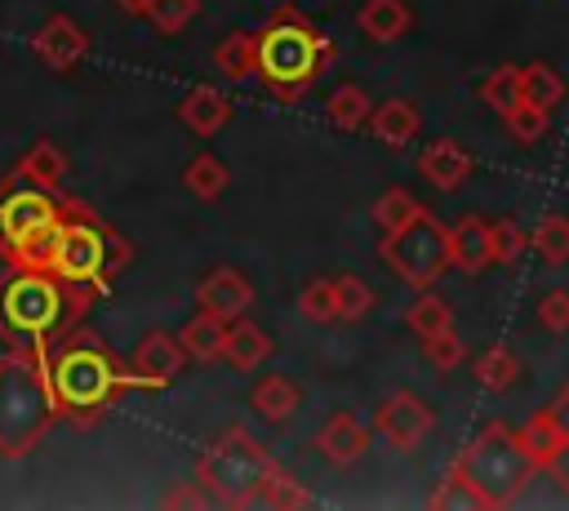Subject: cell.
I'll return each mask as SVG.
<instances>
[{
	"label": "cell",
	"instance_id": "6da1fadb",
	"mask_svg": "<svg viewBox=\"0 0 569 511\" xmlns=\"http://www.w3.org/2000/svg\"><path fill=\"white\" fill-rule=\"evenodd\" d=\"M44 369H49L58 418H67L76 427L98 422L124 391H164L156 378L124 364L93 329H84V320L62 329L44 347Z\"/></svg>",
	"mask_w": 569,
	"mask_h": 511
},
{
	"label": "cell",
	"instance_id": "7a4b0ae2",
	"mask_svg": "<svg viewBox=\"0 0 569 511\" xmlns=\"http://www.w3.org/2000/svg\"><path fill=\"white\" fill-rule=\"evenodd\" d=\"M102 298L89 284H67L40 267H9L0 275V333L18 347H49L62 329L80 324Z\"/></svg>",
	"mask_w": 569,
	"mask_h": 511
},
{
	"label": "cell",
	"instance_id": "3957f363",
	"mask_svg": "<svg viewBox=\"0 0 569 511\" xmlns=\"http://www.w3.org/2000/svg\"><path fill=\"white\" fill-rule=\"evenodd\" d=\"M329 67H333V40L293 4L276 9L267 27L253 31V71L284 102L302 98L307 84H316L320 71Z\"/></svg>",
	"mask_w": 569,
	"mask_h": 511
},
{
	"label": "cell",
	"instance_id": "277c9868",
	"mask_svg": "<svg viewBox=\"0 0 569 511\" xmlns=\"http://www.w3.org/2000/svg\"><path fill=\"white\" fill-rule=\"evenodd\" d=\"M58 422L44 347L18 342L0 355V458H27Z\"/></svg>",
	"mask_w": 569,
	"mask_h": 511
},
{
	"label": "cell",
	"instance_id": "5b68a950",
	"mask_svg": "<svg viewBox=\"0 0 569 511\" xmlns=\"http://www.w3.org/2000/svg\"><path fill=\"white\" fill-rule=\"evenodd\" d=\"M107 231L111 222H102L89 204L62 196V213L58 227L49 231L44 249H40V271L67 280V284H89L98 293H111V271H107Z\"/></svg>",
	"mask_w": 569,
	"mask_h": 511
},
{
	"label": "cell",
	"instance_id": "8992f818",
	"mask_svg": "<svg viewBox=\"0 0 569 511\" xmlns=\"http://www.w3.org/2000/svg\"><path fill=\"white\" fill-rule=\"evenodd\" d=\"M458 475L476 489L480 507H511L516 493L529 484V475L538 471L533 458L525 453L520 435L507 422H489L458 458H453Z\"/></svg>",
	"mask_w": 569,
	"mask_h": 511
},
{
	"label": "cell",
	"instance_id": "52a82bcc",
	"mask_svg": "<svg viewBox=\"0 0 569 511\" xmlns=\"http://www.w3.org/2000/svg\"><path fill=\"white\" fill-rule=\"evenodd\" d=\"M276 458L262 440H253L244 427H227L200 458H196V484L218 507H249L258 502V489Z\"/></svg>",
	"mask_w": 569,
	"mask_h": 511
},
{
	"label": "cell",
	"instance_id": "ba28073f",
	"mask_svg": "<svg viewBox=\"0 0 569 511\" xmlns=\"http://www.w3.org/2000/svg\"><path fill=\"white\" fill-rule=\"evenodd\" d=\"M62 196L40 187H0V258L9 267H36L49 231L58 227Z\"/></svg>",
	"mask_w": 569,
	"mask_h": 511
},
{
	"label": "cell",
	"instance_id": "9c48e42d",
	"mask_svg": "<svg viewBox=\"0 0 569 511\" xmlns=\"http://www.w3.org/2000/svg\"><path fill=\"white\" fill-rule=\"evenodd\" d=\"M378 258L413 289H431L449 271V227L436 213H418L400 231H382Z\"/></svg>",
	"mask_w": 569,
	"mask_h": 511
},
{
	"label": "cell",
	"instance_id": "30bf717a",
	"mask_svg": "<svg viewBox=\"0 0 569 511\" xmlns=\"http://www.w3.org/2000/svg\"><path fill=\"white\" fill-rule=\"evenodd\" d=\"M373 427H378V435H382L391 449H413V444L436 427V413H431V404H422L418 395L396 391V395H387V400L373 409Z\"/></svg>",
	"mask_w": 569,
	"mask_h": 511
},
{
	"label": "cell",
	"instance_id": "8fae6325",
	"mask_svg": "<svg viewBox=\"0 0 569 511\" xmlns=\"http://www.w3.org/2000/svg\"><path fill=\"white\" fill-rule=\"evenodd\" d=\"M196 307L200 311H213L218 320H240L253 307V284L236 267H213L196 284Z\"/></svg>",
	"mask_w": 569,
	"mask_h": 511
},
{
	"label": "cell",
	"instance_id": "7c38bea8",
	"mask_svg": "<svg viewBox=\"0 0 569 511\" xmlns=\"http://www.w3.org/2000/svg\"><path fill=\"white\" fill-rule=\"evenodd\" d=\"M31 49H36L53 71H71V67L89 53V36H84V27H76L67 13H49L44 27L36 31Z\"/></svg>",
	"mask_w": 569,
	"mask_h": 511
},
{
	"label": "cell",
	"instance_id": "4fadbf2b",
	"mask_svg": "<svg viewBox=\"0 0 569 511\" xmlns=\"http://www.w3.org/2000/svg\"><path fill=\"white\" fill-rule=\"evenodd\" d=\"M62 182H67V156H62V147L58 142H49V138H40L9 173H4V191L9 187H40V191H62Z\"/></svg>",
	"mask_w": 569,
	"mask_h": 511
},
{
	"label": "cell",
	"instance_id": "5bb4252c",
	"mask_svg": "<svg viewBox=\"0 0 569 511\" xmlns=\"http://www.w3.org/2000/svg\"><path fill=\"white\" fill-rule=\"evenodd\" d=\"M449 267L480 275L485 267H493V240H489V218L480 213H462L449 227Z\"/></svg>",
	"mask_w": 569,
	"mask_h": 511
},
{
	"label": "cell",
	"instance_id": "9a60e30c",
	"mask_svg": "<svg viewBox=\"0 0 569 511\" xmlns=\"http://www.w3.org/2000/svg\"><path fill=\"white\" fill-rule=\"evenodd\" d=\"M418 173H422L431 187L453 191V187H462V182L471 178V151H467L462 142H453V138H436V142L422 147Z\"/></svg>",
	"mask_w": 569,
	"mask_h": 511
},
{
	"label": "cell",
	"instance_id": "2e32d148",
	"mask_svg": "<svg viewBox=\"0 0 569 511\" xmlns=\"http://www.w3.org/2000/svg\"><path fill=\"white\" fill-rule=\"evenodd\" d=\"M178 120L196 133V138H213L227 120H231V98L213 84H191L187 98L178 102Z\"/></svg>",
	"mask_w": 569,
	"mask_h": 511
},
{
	"label": "cell",
	"instance_id": "e0dca14e",
	"mask_svg": "<svg viewBox=\"0 0 569 511\" xmlns=\"http://www.w3.org/2000/svg\"><path fill=\"white\" fill-rule=\"evenodd\" d=\"M316 444H320V453L333 462V467H351L365 449H369V427L356 418V413H347V409H338L325 427H320V435H316Z\"/></svg>",
	"mask_w": 569,
	"mask_h": 511
},
{
	"label": "cell",
	"instance_id": "ac0fdd59",
	"mask_svg": "<svg viewBox=\"0 0 569 511\" xmlns=\"http://www.w3.org/2000/svg\"><path fill=\"white\" fill-rule=\"evenodd\" d=\"M182 360H187L182 342H178L173 333H164V329L142 333V342H138V351H133V369L147 373V378H156L160 387H169V382L182 373Z\"/></svg>",
	"mask_w": 569,
	"mask_h": 511
},
{
	"label": "cell",
	"instance_id": "d6986e66",
	"mask_svg": "<svg viewBox=\"0 0 569 511\" xmlns=\"http://www.w3.org/2000/svg\"><path fill=\"white\" fill-rule=\"evenodd\" d=\"M365 129H369L378 142H387V147H405V142L422 129V116H418V107H413L409 98H387V102H378V107L369 111Z\"/></svg>",
	"mask_w": 569,
	"mask_h": 511
},
{
	"label": "cell",
	"instance_id": "ffe728a7",
	"mask_svg": "<svg viewBox=\"0 0 569 511\" xmlns=\"http://www.w3.org/2000/svg\"><path fill=\"white\" fill-rule=\"evenodd\" d=\"M271 333L267 329H258L253 320H231L227 324V338H222V360L231 364V369H240V373H249V369H258L267 355H271Z\"/></svg>",
	"mask_w": 569,
	"mask_h": 511
},
{
	"label": "cell",
	"instance_id": "44dd1931",
	"mask_svg": "<svg viewBox=\"0 0 569 511\" xmlns=\"http://www.w3.org/2000/svg\"><path fill=\"white\" fill-rule=\"evenodd\" d=\"M409 27H413V13H409L405 0H365L360 4V31L369 40H378V44L400 40Z\"/></svg>",
	"mask_w": 569,
	"mask_h": 511
},
{
	"label": "cell",
	"instance_id": "7402d4cb",
	"mask_svg": "<svg viewBox=\"0 0 569 511\" xmlns=\"http://www.w3.org/2000/svg\"><path fill=\"white\" fill-rule=\"evenodd\" d=\"M249 404H253L258 418H267V422H284V418H293V409L302 404V391H298V382H289L284 373H267V378L253 387Z\"/></svg>",
	"mask_w": 569,
	"mask_h": 511
},
{
	"label": "cell",
	"instance_id": "603a6c76",
	"mask_svg": "<svg viewBox=\"0 0 569 511\" xmlns=\"http://www.w3.org/2000/svg\"><path fill=\"white\" fill-rule=\"evenodd\" d=\"M227 324H231V320H218L213 311H200V315H191V320L182 324L178 342H182V351H187V355H196V360H222Z\"/></svg>",
	"mask_w": 569,
	"mask_h": 511
},
{
	"label": "cell",
	"instance_id": "cb8c5ba5",
	"mask_svg": "<svg viewBox=\"0 0 569 511\" xmlns=\"http://www.w3.org/2000/svg\"><path fill=\"white\" fill-rule=\"evenodd\" d=\"M471 373H476V382H480L485 391H511L516 378H520V355H516L511 347L493 342V347H485V351L476 355Z\"/></svg>",
	"mask_w": 569,
	"mask_h": 511
},
{
	"label": "cell",
	"instance_id": "d4e9b609",
	"mask_svg": "<svg viewBox=\"0 0 569 511\" xmlns=\"http://www.w3.org/2000/svg\"><path fill=\"white\" fill-rule=\"evenodd\" d=\"M227 182H231V173H227V164H222L213 151L191 156V164L182 169V187H187L196 200H218V196L227 191Z\"/></svg>",
	"mask_w": 569,
	"mask_h": 511
},
{
	"label": "cell",
	"instance_id": "484cf974",
	"mask_svg": "<svg viewBox=\"0 0 569 511\" xmlns=\"http://www.w3.org/2000/svg\"><path fill=\"white\" fill-rule=\"evenodd\" d=\"M213 71L227 80H244L253 71V31H227L213 44Z\"/></svg>",
	"mask_w": 569,
	"mask_h": 511
},
{
	"label": "cell",
	"instance_id": "4316f807",
	"mask_svg": "<svg viewBox=\"0 0 569 511\" xmlns=\"http://www.w3.org/2000/svg\"><path fill=\"white\" fill-rule=\"evenodd\" d=\"M369 111H373V102H369V93L360 84H338L329 93V102H325V116H329L333 129H365Z\"/></svg>",
	"mask_w": 569,
	"mask_h": 511
},
{
	"label": "cell",
	"instance_id": "83f0119b",
	"mask_svg": "<svg viewBox=\"0 0 569 511\" xmlns=\"http://www.w3.org/2000/svg\"><path fill=\"white\" fill-rule=\"evenodd\" d=\"M480 98H485V107H493L498 116H502V111H511V107L525 98V80H520V67H516V62H502V67H493V71L480 80Z\"/></svg>",
	"mask_w": 569,
	"mask_h": 511
},
{
	"label": "cell",
	"instance_id": "f1b7e54d",
	"mask_svg": "<svg viewBox=\"0 0 569 511\" xmlns=\"http://www.w3.org/2000/svg\"><path fill=\"white\" fill-rule=\"evenodd\" d=\"M520 80H525V102H538L547 111H556L565 102V76L547 62H529L520 67Z\"/></svg>",
	"mask_w": 569,
	"mask_h": 511
},
{
	"label": "cell",
	"instance_id": "f546056e",
	"mask_svg": "<svg viewBox=\"0 0 569 511\" xmlns=\"http://www.w3.org/2000/svg\"><path fill=\"white\" fill-rule=\"evenodd\" d=\"M405 324H409L418 338H431V333H440V329H449V324H453V311H449V302H445L440 293L422 289V293L409 302V311H405Z\"/></svg>",
	"mask_w": 569,
	"mask_h": 511
},
{
	"label": "cell",
	"instance_id": "4dcf8cb0",
	"mask_svg": "<svg viewBox=\"0 0 569 511\" xmlns=\"http://www.w3.org/2000/svg\"><path fill=\"white\" fill-rule=\"evenodd\" d=\"M516 435H520L525 453L533 458V467H547V462H551V453H556V449H560V440H565V435H560V427L551 422V413H547V409H538V413H533V418H529V422H525Z\"/></svg>",
	"mask_w": 569,
	"mask_h": 511
},
{
	"label": "cell",
	"instance_id": "1f68e13d",
	"mask_svg": "<svg viewBox=\"0 0 569 511\" xmlns=\"http://www.w3.org/2000/svg\"><path fill=\"white\" fill-rule=\"evenodd\" d=\"M529 244H533V253H538L542 262H551V267L569 262V218H565V213H547V218L529 231Z\"/></svg>",
	"mask_w": 569,
	"mask_h": 511
},
{
	"label": "cell",
	"instance_id": "d6a6232c",
	"mask_svg": "<svg viewBox=\"0 0 569 511\" xmlns=\"http://www.w3.org/2000/svg\"><path fill=\"white\" fill-rule=\"evenodd\" d=\"M422 213V204L413 200V191H405V187H387L378 200H373V222H378V231H400L405 222H413Z\"/></svg>",
	"mask_w": 569,
	"mask_h": 511
},
{
	"label": "cell",
	"instance_id": "836d02e7",
	"mask_svg": "<svg viewBox=\"0 0 569 511\" xmlns=\"http://www.w3.org/2000/svg\"><path fill=\"white\" fill-rule=\"evenodd\" d=\"M502 120H507V133H511L516 142H525V147L538 142V138L551 129V111L538 107V102H525V98H520L511 111H502Z\"/></svg>",
	"mask_w": 569,
	"mask_h": 511
},
{
	"label": "cell",
	"instance_id": "e575fe53",
	"mask_svg": "<svg viewBox=\"0 0 569 511\" xmlns=\"http://www.w3.org/2000/svg\"><path fill=\"white\" fill-rule=\"evenodd\" d=\"M258 502H262V507H284V511H293V507H311V493H307L289 471L271 467L267 480H262V489H258Z\"/></svg>",
	"mask_w": 569,
	"mask_h": 511
},
{
	"label": "cell",
	"instance_id": "d590c367",
	"mask_svg": "<svg viewBox=\"0 0 569 511\" xmlns=\"http://www.w3.org/2000/svg\"><path fill=\"white\" fill-rule=\"evenodd\" d=\"M200 13V0H147V22L160 31V36H178L191 18Z\"/></svg>",
	"mask_w": 569,
	"mask_h": 511
},
{
	"label": "cell",
	"instance_id": "8d00e7d4",
	"mask_svg": "<svg viewBox=\"0 0 569 511\" xmlns=\"http://www.w3.org/2000/svg\"><path fill=\"white\" fill-rule=\"evenodd\" d=\"M333 298H338V320H360L373 307V289L360 275H333Z\"/></svg>",
	"mask_w": 569,
	"mask_h": 511
},
{
	"label": "cell",
	"instance_id": "74e56055",
	"mask_svg": "<svg viewBox=\"0 0 569 511\" xmlns=\"http://www.w3.org/2000/svg\"><path fill=\"white\" fill-rule=\"evenodd\" d=\"M298 311L311 320V324H333L338 320V298H333V280H311L302 293H298Z\"/></svg>",
	"mask_w": 569,
	"mask_h": 511
},
{
	"label": "cell",
	"instance_id": "f35d334b",
	"mask_svg": "<svg viewBox=\"0 0 569 511\" xmlns=\"http://www.w3.org/2000/svg\"><path fill=\"white\" fill-rule=\"evenodd\" d=\"M489 240H493V262H516L529 249V231L516 218H493L489 222Z\"/></svg>",
	"mask_w": 569,
	"mask_h": 511
},
{
	"label": "cell",
	"instance_id": "ab89813d",
	"mask_svg": "<svg viewBox=\"0 0 569 511\" xmlns=\"http://www.w3.org/2000/svg\"><path fill=\"white\" fill-rule=\"evenodd\" d=\"M422 351H427V360H431L440 373L458 369V364H462V355H467V347H462V338H458V329H453V324H449V329H440V333H431V338H422Z\"/></svg>",
	"mask_w": 569,
	"mask_h": 511
},
{
	"label": "cell",
	"instance_id": "60d3db41",
	"mask_svg": "<svg viewBox=\"0 0 569 511\" xmlns=\"http://www.w3.org/2000/svg\"><path fill=\"white\" fill-rule=\"evenodd\" d=\"M431 507H480V498H476V489L458 475V467H449L445 480H440V489L431 493Z\"/></svg>",
	"mask_w": 569,
	"mask_h": 511
},
{
	"label": "cell",
	"instance_id": "b9f144b4",
	"mask_svg": "<svg viewBox=\"0 0 569 511\" xmlns=\"http://www.w3.org/2000/svg\"><path fill=\"white\" fill-rule=\"evenodd\" d=\"M538 324L551 333H569V289H547L538 298Z\"/></svg>",
	"mask_w": 569,
	"mask_h": 511
},
{
	"label": "cell",
	"instance_id": "7bdbcfd3",
	"mask_svg": "<svg viewBox=\"0 0 569 511\" xmlns=\"http://www.w3.org/2000/svg\"><path fill=\"white\" fill-rule=\"evenodd\" d=\"M129 258H133V244H129V240H124V236L111 227V231H107V271H111V280H116V275L129 267Z\"/></svg>",
	"mask_w": 569,
	"mask_h": 511
},
{
	"label": "cell",
	"instance_id": "ee69618b",
	"mask_svg": "<svg viewBox=\"0 0 569 511\" xmlns=\"http://www.w3.org/2000/svg\"><path fill=\"white\" fill-rule=\"evenodd\" d=\"M160 502H164V507H204L209 498H204L200 484H178V489H169Z\"/></svg>",
	"mask_w": 569,
	"mask_h": 511
},
{
	"label": "cell",
	"instance_id": "f6af8a7d",
	"mask_svg": "<svg viewBox=\"0 0 569 511\" xmlns=\"http://www.w3.org/2000/svg\"><path fill=\"white\" fill-rule=\"evenodd\" d=\"M547 471H551V480L560 484V493L569 498V440H560V449L551 453V462H547Z\"/></svg>",
	"mask_w": 569,
	"mask_h": 511
},
{
	"label": "cell",
	"instance_id": "bcb514c9",
	"mask_svg": "<svg viewBox=\"0 0 569 511\" xmlns=\"http://www.w3.org/2000/svg\"><path fill=\"white\" fill-rule=\"evenodd\" d=\"M547 413H551V422L560 427V435L569 440V387H565V391H560V395L547 404Z\"/></svg>",
	"mask_w": 569,
	"mask_h": 511
},
{
	"label": "cell",
	"instance_id": "7dc6e473",
	"mask_svg": "<svg viewBox=\"0 0 569 511\" xmlns=\"http://www.w3.org/2000/svg\"><path fill=\"white\" fill-rule=\"evenodd\" d=\"M116 4H120L124 13H133V18H142V13H147V0H116Z\"/></svg>",
	"mask_w": 569,
	"mask_h": 511
}]
</instances>
